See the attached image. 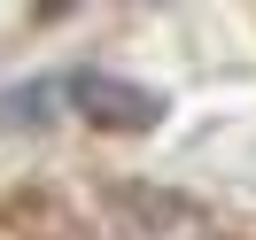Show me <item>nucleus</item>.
Wrapping results in <instances>:
<instances>
[{"label":"nucleus","instance_id":"f257e3e1","mask_svg":"<svg viewBox=\"0 0 256 240\" xmlns=\"http://www.w3.org/2000/svg\"><path fill=\"white\" fill-rule=\"evenodd\" d=\"M70 101H78L94 124H148V116H156L148 93H132V85H116V78H94V70L70 78Z\"/></svg>","mask_w":256,"mask_h":240}]
</instances>
